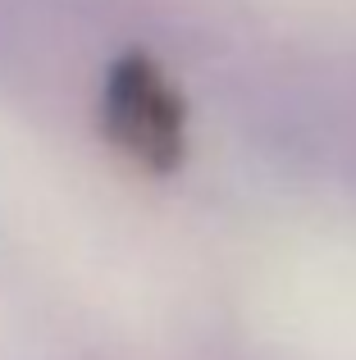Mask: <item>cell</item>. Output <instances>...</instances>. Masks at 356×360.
I'll use <instances>...</instances> for the list:
<instances>
[{
    "instance_id": "cell-1",
    "label": "cell",
    "mask_w": 356,
    "mask_h": 360,
    "mask_svg": "<svg viewBox=\"0 0 356 360\" xmlns=\"http://www.w3.org/2000/svg\"><path fill=\"white\" fill-rule=\"evenodd\" d=\"M101 119H106L110 141L151 174H170L183 160V141H187L183 101L170 87L165 69L146 55H124L110 69L106 96H101Z\"/></svg>"
}]
</instances>
